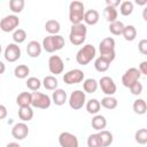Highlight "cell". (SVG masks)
<instances>
[{
	"label": "cell",
	"mask_w": 147,
	"mask_h": 147,
	"mask_svg": "<svg viewBox=\"0 0 147 147\" xmlns=\"http://www.w3.org/2000/svg\"><path fill=\"white\" fill-rule=\"evenodd\" d=\"M115 39L111 37H107L105 39H102L99 44V52H100V57H102L103 60L108 61L109 63H111L115 57H116V53H115Z\"/></svg>",
	"instance_id": "1"
},
{
	"label": "cell",
	"mask_w": 147,
	"mask_h": 147,
	"mask_svg": "<svg viewBox=\"0 0 147 147\" xmlns=\"http://www.w3.org/2000/svg\"><path fill=\"white\" fill-rule=\"evenodd\" d=\"M41 45H42V48L47 53H54V52L62 49L65 46V40L60 34H54V36L48 34L47 37L44 38Z\"/></svg>",
	"instance_id": "2"
},
{
	"label": "cell",
	"mask_w": 147,
	"mask_h": 147,
	"mask_svg": "<svg viewBox=\"0 0 147 147\" xmlns=\"http://www.w3.org/2000/svg\"><path fill=\"white\" fill-rule=\"evenodd\" d=\"M85 7L82 1H71L69 5V21L72 25L80 24L84 21Z\"/></svg>",
	"instance_id": "3"
},
{
	"label": "cell",
	"mask_w": 147,
	"mask_h": 147,
	"mask_svg": "<svg viewBox=\"0 0 147 147\" xmlns=\"http://www.w3.org/2000/svg\"><path fill=\"white\" fill-rule=\"evenodd\" d=\"M86 34H87V28L85 24L80 23V24L71 25L70 33H69V40L72 45L79 46V45H83V42L85 41Z\"/></svg>",
	"instance_id": "4"
},
{
	"label": "cell",
	"mask_w": 147,
	"mask_h": 147,
	"mask_svg": "<svg viewBox=\"0 0 147 147\" xmlns=\"http://www.w3.org/2000/svg\"><path fill=\"white\" fill-rule=\"evenodd\" d=\"M95 54H96L95 47L91 44H86L82 48H79V51L77 52L76 61L80 65H87L95 57Z\"/></svg>",
	"instance_id": "5"
},
{
	"label": "cell",
	"mask_w": 147,
	"mask_h": 147,
	"mask_svg": "<svg viewBox=\"0 0 147 147\" xmlns=\"http://www.w3.org/2000/svg\"><path fill=\"white\" fill-rule=\"evenodd\" d=\"M68 102H69V106H70L71 109H74V110L82 109L84 107V105L86 103L85 92H83L82 90H76V91L71 92Z\"/></svg>",
	"instance_id": "6"
},
{
	"label": "cell",
	"mask_w": 147,
	"mask_h": 147,
	"mask_svg": "<svg viewBox=\"0 0 147 147\" xmlns=\"http://www.w3.org/2000/svg\"><path fill=\"white\" fill-rule=\"evenodd\" d=\"M52 99L41 92H32V107L38 109H48L52 105Z\"/></svg>",
	"instance_id": "7"
},
{
	"label": "cell",
	"mask_w": 147,
	"mask_h": 147,
	"mask_svg": "<svg viewBox=\"0 0 147 147\" xmlns=\"http://www.w3.org/2000/svg\"><path fill=\"white\" fill-rule=\"evenodd\" d=\"M140 77H141V72H140V70L138 68H130V69H127L123 74V76H122V84H123V86L130 88L133 84L139 82Z\"/></svg>",
	"instance_id": "8"
},
{
	"label": "cell",
	"mask_w": 147,
	"mask_h": 147,
	"mask_svg": "<svg viewBox=\"0 0 147 147\" xmlns=\"http://www.w3.org/2000/svg\"><path fill=\"white\" fill-rule=\"evenodd\" d=\"M20 25V18L16 15H7L0 21V29L3 32H11L16 31L17 26Z\"/></svg>",
	"instance_id": "9"
},
{
	"label": "cell",
	"mask_w": 147,
	"mask_h": 147,
	"mask_svg": "<svg viewBox=\"0 0 147 147\" xmlns=\"http://www.w3.org/2000/svg\"><path fill=\"white\" fill-rule=\"evenodd\" d=\"M99 85L101 87V91L107 95V96H113L116 93V84L114 82V79L109 76H103L100 78L99 80Z\"/></svg>",
	"instance_id": "10"
},
{
	"label": "cell",
	"mask_w": 147,
	"mask_h": 147,
	"mask_svg": "<svg viewBox=\"0 0 147 147\" xmlns=\"http://www.w3.org/2000/svg\"><path fill=\"white\" fill-rule=\"evenodd\" d=\"M85 78V75L83 72V70L80 69H71L68 72L64 74L63 76V82L68 85H72V84H78L82 83Z\"/></svg>",
	"instance_id": "11"
},
{
	"label": "cell",
	"mask_w": 147,
	"mask_h": 147,
	"mask_svg": "<svg viewBox=\"0 0 147 147\" xmlns=\"http://www.w3.org/2000/svg\"><path fill=\"white\" fill-rule=\"evenodd\" d=\"M3 56H5V60L8 61V62H16L21 57V48H20V46L17 44H15V42L8 44L7 47L5 48Z\"/></svg>",
	"instance_id": "12"
},
{
	"label": "cell",
	"mask_w": 147,
	"mask_h": 147,
	"mask_svg": "<svg viewBox=\"0 0 147 147\" xmlns=\"http://www.w3.org/2000/svg\"><path fill=\"white\" fill-rule=\"evenodd\" d=\"M48 69L51 74L53 75H60L64 70V63L63 60L59 55H51L48 59Z\"/></svg>",
	"instance_id": "13"
},
{
	"label": "cell",
	"mask_w": 147,
	"mask_h": 147,
	"mask_svg": "<svg viewBox=\"0 0 147 147\" xmlns=\"http://www.w3.org/2000/svg\"><path fill=\"white\" fill-rule=\"evenodd\" d=\"M59 144L61 147H78V139L70 132H62L59 136Z\"/></svg>",
	"instance_id": "14"
},
{
	"label": "cell",
	"mask_w": 147,
	"mask_h": 147,
	"mask_svg": "<svg viewBox=\"0 0 147 147\" xmlns=\"http://www.w3.org/2000/svg\"><path fill=\"white\" fill-rule=\"evenodd\" d=\"M28 134H29V127L24 122L16 123L11 129V136L16 140H23L28 137Z\"/></svg>",
	"instance_id": "15"
},
{
	"label": "cell",
	"mask_w": 147,
	"mask_h": 147,
	"mask_svg": "<svg viewBox=\"0 0 147 147\" xmlns=\"http://www.w3.org/2000/svg\"><path fill=\"white\" fill-rule=\"evenodd\" d=\"M42 51V45L39 44L37 40H31L30 42H28L26 46V53L30 57H38L40 56Z\"/></svg>",
	"instance_id": "16"
},
{
	"label": "cell",
	"mask_w": 147,
	"mask_h": 147,
	"mask_svg": "<svg viewBox=\"0 0 147 147\" xmlns=\"http://www.w3.org/2000/svg\"><path fill=\"white\" fill-rule=\"evenodd\" d=\"M67 99H68V95H67V92L62 88H56L53 94H52V101L56 105V106H62L67 102Z\"/></svg>",
	"instance_id": "17"
},
{
	"label": "cell",
	"mask_w": 147,
	"mask_h": 147,
	"mask_svg": "<svg viewBox=\"0 0 147 147\" xmlns=\"http://www.w3.org/2000/svg\"><path fill=\"white\" fill-rule=\"evenodd\" d=\"M16 103L20 108L22 107H30L32 105V93L30 92H22L16 98Z\"/></svg>",
	"instance_id": "18"
},
{
	"label": "cell",
	"mask_w": 147,
	"mask_h": 147,
	"mask_svg": "<svg viewBox=\"0 0 147 147\" xmlns=\"http://www.w3.org/2000/svg\"><path fill=\"white\" fill-rule=\"evenodd\" d=\"M100 18V14L98 10L95 9H88L85 11V16H84V22L87 25H95L99 22Z\"/></svg>",
	"instance_id": "19"
},
{
	"label": "cell",
	"mask_w": 147,
	"mask_h": 147,
	"mask_svg": "<svg viewBox=\"0 0 147 147\" xmlns=\"http://www.w3.org/2000/svg\"><path fill=\"white\" fill-rule=\"evenodd\" d=\"M91 125L94 130L96 131H102L106 129L107 126V119L103 115H94V117L92 118V122H91Z\"/></svg>",
	"instance_id": "20"
},
{
	"label": "cell",
	"mask_w": 147,
	"mask_h": 147,
	"mask_svg": "<svg viewBox=\"0 0 147 147\" xmlns=\"http://www.w3.org/2000/svg\"><path fill=\"white\" fill-rule=\"evenodd\" d=\"M103 17L106 18L107 22L109 23H113L115 21H117V17H118V11L115 7H111V6H106L105 9H103Z\"/></svg>",
	"instance_id": "21"
},
{
	"label": "cell",
	"mask_w": 147,
	"mask_h": 147,
	"mask_svg": "<svg viewBox=\"0 0 147 147\" xmlns=\"http://www.w3.org/2000/svg\"><path fill=\"white\" fill-rule=\"evenodd\" d=\"M45 30L46 32H48L49 34L54 36V34H59L60 30H61V25L60 22L56 20H48L45 23Z\"/></svg>",
	"instance_id": "22"
},
{
	"label": "cell",
	"mask_w": 147,
	"mask_h": 147,
	"mask_svg": "<svg viewBox=\"0 0 147 147\" xmlns=\"http://www.w3.org/2000/svg\"><path fill=\"white\" fill-rule=\"evenodd\" d=\"M85 107H86V110H87L88 114L98 115V113L100 111V108H101V102L99 100H96V99H90L86 102Z\"/></svg>",
	"instance_id": "23"
},
{
	"label": "cell",
	"mask_w": 147,
	"mask_h": 147,
	"mask_svg": "<svg viewBox=\"0 0 147 147\" xmlns=\"http://www.w3.org/2000/svg\"><path fill=\"white\" fill-rule=\"evenodd\" d=\"M98 134H99L100 140H101V147H108L113 144L114 137H113V133L110 131L102 130V131H99Z\"/></svg>",
	"instance_id": "24"
},
{
	"label": "cell",
	"mask_w": 147,
	"mask_h": 147,
	"mask_svg": "<svg viewBox=\"0 0 147 147\" xmlns=\"http://www.w3.org/2000/svg\"><path fill=\"white\" fill-rule=\"evenodd\" d=\"M132 108L137 115H144L147 111V103L144 99H137V100H134Z\"/></svg>",
	"instance_id": "25"
},
{
	"label": "cell",
	"mask_w": 147,
	"mask_h": 147,
	"mask_svg": "<svg viewBox=\"0 0 147 147\" xmlns=\"http://www.w3.org/2000/svg\"><path fill=\"white\" fill-rule=\"evenodd\" d=\"M98 86H99V82H96L94 78H87L83 83V88L84 92L86 93H94L98 90Z\"/></svg>",
	"instance_id": "26"
},
{
	"label": "cell",
	"mask_w": 147,
	"mask_h": 147,
	"mask_svg": "<svg viewBox=\"0 0 147 147\" xmlns=\"http://www.w3.org/2000/svg\"><path fill=\"white\" fill-rule=\"evenodd\" d=\"M18 117L22 122H29L33 117V110L30 107H22L18 109Z\"/></svg>",
	"instance_id": "27"
},
{
	"label": "cell",
	"mask_w": 147,
	"mask_h": 147,
	"mask_svg": "<svg viewBox=\"0 0 147 147\" xmlns=\"http://www.w3.org/2000/svg\"><path fill=\"white\" fill-rule=\"evenodd\" d=\"M124 28L125 25L123 24V22L121 21H115L113 23H109V32L114 36H119V34H123V31H124Z\"/></svg>",
	"instance_id": "28"
},
{
	"label": "cell",
	"mask_w": 147,
	"mask_h": 147,
	"mask_svg": "<svg viewBox=\"0 0 147 147\" xmlns=\"http://www.w3.org/2000/svg\"><path fill=\"white\" fill-rule=\"evenodd\" d=\"M57 79L54 77V76H46L44 79H42V86L48 90V91H55L57 88Z\"/></svg>",
	"instance_id": "29"
},
{
	"label": "cell",
	"mask_w": 147,
	"mask_h": 147,
	"mask_svg": "<svg viewBox=\"0 0 147 147\" xmlns=\"http://www.w3.org/2000/svg\"><path fill=\"white\" fill-rule=\"evenodd\" d=\"M29 74H30V69H29V67L25 65V64H18V65L15 67V69H14V75H15V77L18 78V79H24V78H26V77L29 76Z\"/></svg>",
	"instance_id": "30"
},
{
	"label": "cell",
	"mask_w": 147,
	"mask_h": 147,
	"mask_svg": "<svg viewBox=\"0 0 147 147\" xmlns=\"http://www.w3.org/2000/svg\"><path fill=\"white\" fill-rule=\"evenodd\" d=\"M122 36L126 41H133L137 38V29L133 25H125Z\"/></svg>",
	"instance_id": "31"
},
{
	"label": "cell",
	"mask_w": 147,
	"mask_h": 147,
	"mask_svg": "<svg viewBox=\"0 0 147 147\" xmlns=\"http://www.w3.org/2000/svg\"><path fill=\"white\" fill-rule=\"evenodd\" d=\"M101 106L103 107V108H106V109H109V110H113V109H115L116 107H117V105H118V101H117V99L116 98H114V96H105L103 99H101Z\"/></svg>",
	"instance_id": "32"
},
{
	"label": "cell",
	"mask_w": 147,
	"mask_h": 147,
	"mask_svg": "<svg viewBox=\"0 0 147 147\" xmlns=\"http://www.w3.org/2000/svg\"><path fill=\"white\" fill-rule=\"evenodd\" d=\"M133 2L130 1V0H125L121 3L119 6V13L123 15V16H130L132 13H133Z\"/></svg>",
	"instance_id": "33"
},
{
	"label": "cell",
	"mask_w": 147,
	"mask_h": 147,
	"mask_svg": "<svg viewBox=\"0 0 147 147\" xmlns=\"http://www.w3.org/2000/svg\"><path fill=\"white\" fill-rule=\"evenodd\" d=\"M25 85L30 91L37 92L40 88V86L42 85V82H40V79H38L37 77H29L25 82Z\"/></svg>",
	"instance_id": "34"
},
{
	"label": "cell",
	"mask_w": 147,
	"mask_h": 147,
	"mask_svg": "<svg viewBox=\"0 0 147 147\" xmlns=\"http://www.w3.org/2000/svg\"><path fill=\"white\" fill-rule=\"evenodd\" d=\"M109 65H110V63H109L108 61L103 60V59L100 57V56L96 57L95 61H94V68H95V70L99 71V72H106V71L109 69Z\"/></svg>",
	"instance_id": "35"
},
{
	"label": "cell",
	"mask_w": 147,
	"mask_h": 147,
	"mask_svg": "<svg viewBox=\"0 0 147 147\" xmlns=\"http://www.w3.org/2000/svg\"><path fill=\"white\" fill-rule=\"evenodd\" d=\"M24 5H25L24 0H10L9 1V9L13 13L18 14V13H21L23 10Z\"/></svg>",
	"instance_id": "36"
},
{
	"label": "cell",
	"mask_w": 147,
	"mask_h": 147,
	"mask_svg": "<svg viewBox=\"0 0 147 147\" xmlns=\"http://www.w3.org/2000/svg\"><path fill=\"white\" fill-rule=\"evenodd\" d=\"M134 140L139 145L147 144V129H139L134 134Z\"/></svg>",
	"instance_id": "37"
},
{
	"label": "cell",
	"mask_w": 147,
	"mask_h": 147,
	"mask_svg": "<svg viewBox=\"0 0 147 147\" xmlns=\"http://www.w3.org/2000/svg\"><path fill=\"white\" fill-rule=\"evenodd\" d=\"M26 32H25V30H23V29H17L16 31H14V33H13V40H14V42L15 44H22V42H24L25 41V39H26Z\"/></svg>",
	"instance_id": "38"
},
{
	"label": "cell",
	"mask_w": 147,
	"mask_h": 147,
	"mask_svg": "<svg viewBox=\"0 0 147 147\" xmlns=\"http://www.w3.org/2000/svg\"><path fill=\"white\" fill-rule=\"evenodd\" d=\"M87 147H101V140L98 133L90 134L87 138Z\"/></svg>",
	"instance_id": "39"
},
{
	"label": "cell",
	"mask_w": 147,
	"mask_h": 147,
	"mask_svg": "<svg viewBox=\"0 0 147 147\" xmlns=\"http://www.w3.org/2000/svg\"><path fill=\"white\" fill-rule=\"evenodd\" d=\"M130 92L131 94L133 95H140L142 93V84L140 82H137L136 84H133L131 87H130Z\"/></svg>",
	"instance_id": "40"
},
{
	"label": "cell",
	"mask_w": 147,
	"mask_h": 147,
	"mask_svg": "<svg viewBox=\"0 0 147 147\" xmlns=\"http://www.w3.org/2000/svg\"><path fill=\"white\" fill-rule=\"evenodd\" d=\"M138 49L142 55H147V39H141L138 42Z\"/></svg>",
	"instance_id": "41"
},
{
	"label": "cell",
	"mask_w": 147,
	"mask_h": 147,
	"mask_svg": "<svg viewBox=\"0 0 147 147\" xmlns=\"http://www.w3.org/2000/svg\"><path fill=\"white\" fill-rule=\"evenodd\" d=\"M141 72V75H145L147 76V61H142L140 64H139V68H138Z\"/></svg>",
	"instance_id": "42"
},
{
	"label": "cell",
	"mask_w": 147,
	"mask_h": 147,
	"mask_svg": "<svg viewBox=\"0 0 147 147\" xmlns=\"http://www.w3.org/2000/svg\"><path fill=\"white\" fill-rule=\"evenodd\" d=\"M106 3H107V6H111V7H117V6H121V1L119 0H107L106 1Z\"/></svg>",
	"instance_id": "43"
},
{
	"label": "cell",
	"mask_w": 147,
	"mask_h": 147,
	"mask_svg": "<svg viewBox=\"0 0 147 147\" xmlns=\"http://www.w3.org/2000/svg\"><path fill=\"white\" fill-rule=\"evenodd\" d=\"M6 116H7V108L3 105H0V118L5 119Z\"/></svg>",
	"instance_id": "44"
},
{
	"label": "cell",
	"mask_w": 147,
	"mask_h": 147,
	"mask_svg": "<svg viewBox=\"0 0 147 147\" xmlns=\"http://www.w3.org/2000/svg\"><path fill=\"white\" fill-rule=\"evenodd\" d=\"M136 3L138 6H145L147 5V0H136Z\"/></svg>",
	"instance_id": "45"
},
{
	"label": "cell",
	"mask_w": 147,
	"mask_h": 147,
	"mask_svg": "<svg viewBox=\"0 0 147 147\" xmlns=\"http://www.w3.org/2000/svg\"><path fill=\"white\" fill-rule=\"evenodd\" d=\"M142 18H144V21L147 22V6L142 9Z\"/></svg>",
	"instance_id": "46"
},
{
	"label": "cell",
	"mask_w": 147,
	"mask_h": 147,
	"mask_svg": "<svg viewBox=\"0 0 147 147\" xmlns=\"http://www.w3.org/2000/svg\"><path fill=\"white\" fill-rule=\"evenodd\" d=\"M6 147H21V146L17 142H9V144H7Z\"/></svg>",
	"instance_id": "47"
},
{
	"label": "cell",
	"mask_w": 147,
	"mask_h": 147,
	"mask_svg": "<svg viewBox=\"0 0 147 147\" xmlns=\"http://www.w3.org/2000/svg\"><path fill=\"white\" fill-rule=\"evenodd\" d=\"M0 67H1L0 74H3V72H5V63H3V62H0Z\"/></svg>",
	"instance_id": "48"
}]
</instances>
